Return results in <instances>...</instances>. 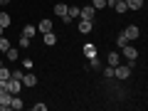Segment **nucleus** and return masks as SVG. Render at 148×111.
<instances>
[{
    "instance_id": "obj_6",
    "label": "nucleus",
    "mask_w": 148,
    "mask_h": 111,
    "mask_svg": "<svg viewBox=\"0 0 148 111\" xmlns=\"http://www.w3.org/2000/svg\"><path fill=\"white\" fill-rule=\"evenodd\" d=\"M77 27H79V32H82V35H89V32L94 30V20H82V17H79Z\"/></svg>"
},
{
    "instance_id": "obj_20",
    "label": "nucleus",
    "mask_w": 148,
    "mask_h": 111,
    "mask_svg": "<svg viewBox=\"0 0 148 111\" xmlns=\"http://www.w3.org/2000/svg\"><path fill=\"white\" fill-rule=\"evenodd\" d=\"M35 32H37V27H35V25H25L22 35H25V37H30V40H32V37H35Z\"/></svg>"
},
{
    "instance_id": "obj_34",
    "label": "nucleus",
    "mask_w": 148,
    "mask_h": 111,
    "mask_svg": "<svg viewBox=\"0 0 148 111\" xmlns=\"http://www.w3.org/2000/svg\"><path fill=\"white\" fill-rule=\"evenodd\" d=\"M0 10H3V5H0Z\"/></svg>"
},
{
    "instance_id": "obj_18",
    "label": "nucleus",
    "mask_w": 148,
    "mask_h": 111,
    "mask_svg": "<svg viewBox=\"0 0 148 111\" xmlns=\"http://www.w3.org/2000/svg\"><path fill=\"white\" fill-rule=\"evenodd\" d=\"M45 45H47V47L57 45V35H54V32H45Z\"/></svg>"
},
{
    "instance_id": "obj_27",
    "label": "nucleus",
    "mask_w": 148,
    "mask_h": 111,
    "mask_svg": "<svg viewBox=\"0 0 148 111\" xmlns=\"http://www.w3.org/2000/svg\"><path fill=\"white\" fill-rule=\"evenodd\" d=\"M104 77H106V79H111V77H114V67H109V64H106V69H104Z\"/></svg>"
},
{
    "instance_id": "obj_4",
    "label": "nucleus",
    "mask_w": 148,
    "mask_h": 111,
    "mask_svg": "<svg viewBox=\"0 0 148 111\" xmlns=\"http://www.w3.org/2000/svg\"><path fill=\"white\" fill-rule=\"evenodd\" d=\"M79 17H82V20H94V17H96L94 5H84V8H79Z\"/></svg>"
},
{
    "instance_id": "obj_14",
    "label": "nucleus",
    "mask_w": 148,
    "mask_h": 111,
    "mask_svg": "<svg viewBox=\"0 0 148 111\" xmlns=\"http://www.w3.org/2000/svg\"><path fill=\"white\" fill-rule=\"evenodd\" d=\"M126 5H128V10H141L146 5V0H126Z\"/></svg>"
},
{
    "instance_id": "obj_16",
    "label": "nucleus",
    "mask_w": 148,
    "mask_h": 111,
    "mask_svg": "<svg viewBox=\"0 0 148 111\" xmlns=\"http://www.w3.org/2000/svg\"><path fill=\"white\" fill-rule=\"evenodd\" d=\"M84 57H86V59L96 57V45H84Z\"/></svg>"
},
{
    "instance_id": "obj_21",
    "label": "nucleus",
    "mask_w": 148,
    "mask_h": 111,
    "mask_svg": "<svg viewBox=\"0 0 148 111\" xmlns=\"http://www.w3.org/2000/svg\"><path fill=\"white\" fill-rule=\"evenodd\" d=\"M91 5H94V10H104L106 5H109V3H106V0H89Z\"/></svg>"
},
{
    "instance_id": "obj_17",
    "label": "nucleus",
    "mask_w": 148,
    "mask_h": 111,
    "mask_svg": "<svg viewBox=\"0 0 148 111\" xmlns=\"http://www.w3.org/2000/svg\"><path fill=\"white\" fill-rule=\"evenodd\" d=\"M5 57L10 59V62H15V59L20 57V52H17V47H12V45H10V47H8V52H5Z\"/></svg>"
},
{
    "instance_id": "obj_33",
    "label": "nucleus",
    "mask_w": 148,
    "mask_h": 111,
    "mask_svg": "<svg viewBox=\"0 0 148 111\" xmlns=\"http://www.w3.org/2000/svg\"><path fill=\"white\" fill-rule=\"evenodd\" d=\"M106 3H109V5H111V3H114V0H106Z\"/></svg>"
},
{
    "instance_id": "obj_10",
    "label": "nucleus",
    "mask_w": 148,
    "mask_h": 111,
    "mask_svg": "<svg viewBox=\"0 0 148 111\" xmlns=\"http://www.w3.org/2000/svg\"><path fill=\"white\" fill-rule=\"evenodd\" d=\"M106 64H109V67H116V64H121L119 52H109V54H106Z\"/></svg>"
},
{
    "instance_id": "obj_11",
    "label": "nucleus",
    "mask_w": 148,
    "mask_h": 111,
    "mask_svg": "<svg viewBox=\"0 0 148 111\" xmlns=\"http://www.w3.org/2000/svg\"><path fill=\"white\" fill-rule=\"evenodd\" d=\"M35 27H37V30H40V32L45 35V32H52V27H54V25H52V20H47V17H45V20L40 22V25H35Z\"/></svg>"
},
{
    "instance_id": "obj_13",
    "label": "nucleus",
    "mask_w": 148,
    "mask_h": 111,
    "mask_svg": "<svg viewBox=\"0 0 148 111\" xmlns=\"http://www.w3.org/2000/svg\"><path fill=\"white\" fill-rule=\"evenodd\" d=\"M10 109H17V111L25 109V104H22V99H20L17 94H12V99H10Z\"/></svg>"
},
{
    "instance_id": "obj_31",
    "label": "nucleus",
    "mask_w": 148,
    "mask_h": 111,
    "mask_svg": "<svg viewBox=\"0 0 148 111\" xmlns=\"http://www.w3.org/2000/svg\"><path fill=\"white\" fill-rule=\"evenodd\" d=\"M0 5H8V0H0Z\"/></svg>"
},
{
    "instance_id": "obj_26",
    "label": "nucleus",
    "mask_w": 148,
    "mask_h": 111,
    "mask_svg": "<svg viewBox=\"0 0 148 111\" xmlns=\"http://www.w3.org/2000/svg\"><path fill=\"white\" fill-rule=\"evenodd\" d=\"M32 67H35V62H32V59H27V57H25V62H22V69H25V72H30Z\"/></svg>"
},
{
    "instance_id": "obj_19",
    "label": "nucleus",
    "mask_w": 148,
    "mask_h": 111,
    "mask_svg": "<svg viewBox=\"0 0 148 111\" xmlns=\"http://www.w3.org/2000/svg\"><path fill=\"white\" fill-rule=\"evenodd\" d=\"M10 15H8V12L5 10H0V27H8V25H10Z\"/></svg>"
},
{
    "instance_id": "obj_24",
    "label": "nucleus",
    "mask_w": 148,
    "mask_h": 111,
    "mask_svg": "<svg viewBox=\"0 0 148 111\" xmlns=\"http://www.w3.org/2000/svg\"><path fill=\"white\" fill-rule=\"evenodd\" d=\"M123 45H128V40H126V35H123V32H121V35H119V37H116V47H119V49H121V47H123Z\"/></svg>"
},
{
    "instance_id": "obj_9",
    "label": "nucleus",
    "mask_w": 148,
    "mask_h": 111,
    "mask_svg": "<svg viewBox=\"0 0 148 111\" xmlns=\"http://www.w3.org/2000/svg\"><path fill=\"white\" fill-rule=\"evenodd\" d=\"M22 86H37V77H35L32 72L22 74Z\"/></svg>"
},
{
    "instance_id": "obj_15",
    "label": "nucleus",
    "mask_w": 148,
    "mask_h": 111,
    "mask_svg": "<svg viewBox=\"0 0 148 111\" xmlns=\"http://www.w3.org/2000/svg\"><path fill=\"white\" fill-rule=\"evenodd\" d=\"M67 8H69V5L57 3V5H54V15H57V17H64V15H67Z\"/></svg>"
},
{
    "instance_id": "obj_12",
    "label": "nucleus",
    "mask_w": 148,
    "mask_h": 111,
    "mask_svg": "<svg viewBox=\"0 0 148 111\" xmlns=\"http://www.w3.org/2000/svg\"><path fill=\"white\" fill-rule=\"evenodd\" d=\"M111 5H114V10H116V12H121V15H123V12H126V10H128V5H126V0H114V3H111Z\"/></svg>"
},
{
    "instance_id": "obj_25",
    "label": "nucleus",
    "mask_w": 148,
    "mask_h": 111,
    "mask_svg": "<svg viewBox=\"0 0 148 111\" xmlns=\"http://www.w3.org/2000/svg\"><path fill=\"white\" fill-rule=\"evenodd\" d=\"M20 47H22V49H27V47H30V37L20 35Z\"/></svg>"
},
{
    "instance_id": "obj_3",
    "label": "nucleus",
    "mask_w": 148,
    "mask_h": 111,
    "mask_svg": "<svg viewBox=\"0 0 148 111\" xmlns=\"http://www.w3.org/2000/svg\"><path fill=\"white\" fill-rule=\"evenodd\" d=\"M77 17H79V8H77V5H69L67 8V15H64L62 20H64V25H72V20H77Z\"/></svg>"
},
{
    "instance_id": "obj_1",
    "label": "nucleus",
    "mask_w": 148,
    "mask_h": 111,
    "mask_svg": "<svg viewBox=\"0 0 148 111\" xmlns=\"http://www.w3.org/2000/svg\"><path fill=\"white\" fill-rule=\"evenodd\" d=\"M114 77H119V79H128L131 77V64H116L114 67Z\"/></svg>"
},
{
    "instance_id": "obj_32",
    "label": "nucleus",
    "mask_w": 148,
    "mask_h": 111,
    "mask_svg": "<svg viewBox=\"0 0 148 111\" xmlns=\"http://www.w3.org/2000/svg\"><path fill=\"white\" fill-rule=\"evenodd\" d=\"M0 35H5V27H0Z\"/></svg>"
},
{
    "instance_id": "obj_28",
    "label": "nucleus",
    "mask_w": 148,
    "mask_h": 111,
    "mask_svg": "<svg viewBox=\"0 0 148 111\" xmlns=\"http://www.w3.org/2000/svg\"><path fill=\"white\" fill-rule=\"evenodd\" d=\"M32 109H35V111H47V104H42V101H40V104H35Z\"/></svg>"
},
{
    "instance_id": "obj_23",
    "label": "nucleus",
    "mask_w": 148,
    "mask_h": 111,
    "mask_svg": "<svg viewBox=\"0 0 148 111\" xmlns=\"http://www.w3.org/2000/svg\"><path fill=\"white\" fill-rule=\"evenodd\" d=\"M10 74H12L10 69H8V67H3V64H0V79H5V82H8V79H10Z\"/></svg>"
},
{
    "instance_id": "obj_7",
    "label": "nucleus",
    "mask_w": 148,
    "mask_h": 111,
    "mask_svg": "<svg viewBox=\"0 0 148 111\" xmlns=\"http://www.w3.org/2000/svg\"><path fill=\"white\" fill-rule=\"evenodd\" d=\"M123 35H126V40H128V42H133V40H138V35H141V30H138L136 25H128L126 30H123Z\"/></svg>"
},
{
    "instance_id": "obj_29",
    "label": "nucleus",
    "mask_w": 148,
    "mask_h": 111,
    "mask_svg": "<svg viewBox=\"0 0 148 111\" xmlns=\"http://www.w3.org/2000/svg\"><path fill=\"white\" fill-rule=\"evenodd\" d=\"M89 64H91V67H94V69H99V67H101V62H99V59H96V57H91V59H89Z\"/></svg>"
},
{
    "instance_id": "obj_8",
    "label": "nucleus",
    "mask_w": 148,
    "mask_h": 111,
    "mask_svg": "<svg viewBox=\"0 0 148 111\" xmlns=\"http://www.w3.org/2000/svg\"><path fill=\"white\" fill-rule=\"evenodd\" d=\"M10 99H12L10 91H3V94H0V111H8V109H10Z\"/></svg>"
},
{
    "instance_id": "obj_5",
    "label": "nucleus",
    "mask_w": 148,
    "mask_h": 111,
    "mask_svg": "<svg viewBox=\"0 0 148 111\" xmlns=\"http://www.w3.org/2000/svg\"><path fill=\"white\" fill-rule=\"evenodd\" d=\"M8 91H10V94H20L22 91V82L15 79V77H10V79H8Z\"/></svg>"
},
{
    "instance_id": "obj_30",
    "label": "nucleus",
    "mask_w": 148,
    "mask_h": 111,
    "mask_svg": "<svg viewBox=\"0 0 148 111\" xmlns=\"http://www.w3.org/2000/svg\"><path fill=\"white\" fill-rule=\"evenodd\" d=\"M3 91H8V82L5 79H0V94H3Z\"/></svg>"
},
{
    "instance_id": "obj_2",
    "label": "nucleus",
    "mask_w": 148,
    "mask_h": 111,
    "mask_svg": "<svg viewBox=\"0 0 148 111\" xmlns=\"http://www.w3.org/2000/svg\"><path fill=\"white\" fill-rule=\"evenodd\" d=\"M121 52H123V57H126L128 62H136V59H138V49L133 47V45H123Z\"/></svg>"
},
{
    "instance_id": "obj_22",
    "label": "nucleus",
    "mask_w": 148,
    "mask_h": 111,
    "mask_svg": "<svg viewBox=\"0 0 148 111\" xmlns=\"http://www.w3.org/2000/svg\"><path fill=\"white\" fill-rule=\"evenodd\" d=\"M8 47H10L8 37H5V35H0V52H8Z\"/></svg>"
}]
</instances>
